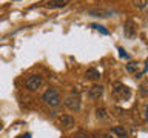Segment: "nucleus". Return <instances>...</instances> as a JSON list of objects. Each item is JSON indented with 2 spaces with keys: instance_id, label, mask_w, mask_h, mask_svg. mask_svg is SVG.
Listing matches in <instances>:
<instances>
[{
  "instance_id": "f3484780",
  "label": "nucleus",
  "mask_w": 148,
  "mask_h": 138,
  "mask_svg": "<svg viewBox=\"0 0 148 138\" xmlns=\"http://www.w3.org/2000/svg\"><path fill=\"white\" fill-rule=\"evenodd\" d=\"M119 54H120V57H122V58H130V55L127 54V52H125V49H122V48H119Z\"/></svg>"
},
{
  "instance_id": "a211bd4d",
  "label": "nucleus",
  "mask_w": 148,
  "mask_h": 138,
  "mask_svg": "<svg viewBox=\"0 0 148 138\" xmlns=\"http://www.w3.org/2000/svg\"><path fill=\"white\" fill-rule=\"evenodd\" d=\"M18 138H31V133H25V135H20Z\"/></svg>"
},
{
  "instance_id": "7ed1b4c3",
  "label": "nucleus",
  "mask_w": 148,
  "mask_h": 138,
  "mask_svg": "<svg viewBox=\"0 0 148 138\" xmlns=\"http://www.w3.org/2000/svg\"><path fill=\"white\" fill-rule=\"evenodd\" d=\"M113 95L116 97L117 100H128L130 97H131V91H130V87H127L125 85H122V83H114L113 86Z\"/></svg>"
},
{
  "instance_id": "ddd939ff",
  "label": "nucleus",
  "mask_w": 148,
  "mask_h": 138,
  "mask_svg": "<svg viewBox=\"0 0 148 138\" xmlns=\"http://www.w3.org/2000/svg\"><path fill=\"white\" fill-rule=\"evenodd\" d=\"M125 68H127V71H128L130 74H136V72L139 71V63L130 62V63H128V64H127V66H125Z\"/></svg>"
},
{
  "instance_id": "412c9836",
  "label": "nucleus",
  "mask_w": 148,
  "mask_h": 138,
  "mask_svg": "<svg viewBox=\"0 0 148 138\" xmlns=\"http://www.w3.org/2000/svg\"><path fill=\"white\" fill-rule=\"evenodd\" d=\"M102 138H111L110 135H103V137H102Z\"/></svg>"
},
{
  "instance_id": "2eb2a0df",
  "label": "nucleus",
  "mask_w": 148,
  "mask_h": 138,
  "mask_svg": "<svg viewBox=\"0 0 148 138\" xmlns=\"http://www.w3.org/2000/svg\"><path fill=\"white\" fill-rule=\"evenodd\" d=\"M134 6L139 8V9H145L148 6V0H133Z\"/></svg>"
},
{
  "instance_id": "20e7f679",
  "label": "nucleus",
  "mask_w": 148,
  "mask_h": 138,
  "mask_svg": "<svg viewBox=\"0 0 148 138\" xmlns=\"http://www.w3.org/2000/svg\"><path fill=\"white\" fill-rule=\"evenodd\" d=\"M42 83H43V78H42V75H39V74H32V75H29V77L26 78L25 86H26L28 91L36 92V91L42 86Z\"/></svg>"
},
{
  "instance_id": "f257e3e1",
  "label": "nucleus",
  "mask_w": 148,
  "mask_h": 138,
  "mask_svg": "<svg viewBox=\"0 0 148 138\" xmlns=\"http://www.w3.org/2000/svg\"><path fill=\"white\" fill-rule=\"evenodd\" d=\"M42 100H43V103L48 104L49 108H57V106L60 104V94H59V91L56 89V87H49V89H46L43 92Z\"/></svg>"
},
{
  "instance_id": "4468645a",
  "label": "nucleus",
  "mask_w": 148,
  "mask_h": 138,
  "mask_svg": "<svg viewBox=\"0 0 148 138\" xmlns=\"http://www.w3.org/2000/svg\"><path fill=\"white\" fill-rule=\"evenodd\" d=\"M91 28H94L96 31H99L100 34H103V35H108V34H110V32H108V29H106L105 26H102V25H97V23H92V25H91Z\"/></svg>"
},
{
  "instance_id": "f8f14e48",
  "label": "nucleus",
  "mask_w": 148,
  "mask_h": 138,
  "mask_svg": "<svg viewBox=\"0 0 148 138\" xmlns=\"http://www.w3.org/2000/svg\"><path fill=\"white\" fill-rule=\"evenodd\" d=\"M96 117L99 120H106L108 118V112H106L105 108H97L96 109Z\"/></svg>"
},
{
  "instance_id": "423d86ee",
  "label": "nucleus",
  "mask_w": 148,
  "mask_h": 138,
  "mask_svg": "<svg viewBox=\"0 0 148 138\" xmlns=\"http://www.w3.org/2000/svg\"><path fill=\"white\" fill-rule=\"evenodd\" d=\"M103 89L105 87L102 85H92L90 89H88V97L91 100H99L102 95H103Z\"/></svg>"
},
{
  "instance_id": "1a4fd4ad",
  "label": "nucleus",
  "mask_w": 148,
  "mask_h": 138,
  "mask_svg": "<svg viewBox=\"0 0 148 138\" xmlns=\"http://www.w3.org/2000/svg\"><path fill=\"white\" fill-rule=\"evenodd\" d=\"M88 14L92 17H102V18H105V17H111L114 14V11H110V9H103V8H96V9H90L88 11Z\"/></svg>"
},
{
  "instance_id": "9d476101",
  "label": "nucleus",
  "mask_w": 148,
  "mask_h": 138,
  "mask_svg": "<svg viewBox=\"0 0 148 138\" xmlns=\"http://www.w3.org/2000/svg\"><path fill=\"white\" fill-rule=\"evenodd\" d=\"M85 78H86V80H90V81H97L100 78V72L97 71L96 68H90V69H86V71H85Z\"/></svg>"
},
{
  "instance_id": "aec40b11",
  "label": "nucleus",
  "mask_w": 148,
  "mask_h": 138,
  "mask_svg": "<svg viewBox=\"0 0 148 138\" xmlns=\"http://www.w3.org/2000/svg\"><path fill=\"white\" fill-rule=\"evenodd\" d=\"M143 114H145V120H147V121H148V108H147L145 110H143Z\"/></svg>"
},
{
  "instance_id": "39448f33",
  "label": "nucleus",
  "mask_w": 148,
  "mask_h": 138,
  "mask_svg": "<svg viewBox=\"0 0 148 138\" xmlns=\"http://www.w3.org/2000/svg\"><path fill=\"white\" fill-rule=\"evenodd\" d=\"M123 35L127 39H133V37L137 35V26L133 20H127L123 23Z\"/></svg>"
},
{
  "instance_id": "9b49d317",
  "label": "nucleus",
  "mask_w": 148,
  "mask_h": 138,
  "mask_svg": "<svg viewBox=\"0 0 148 138\" xmlns=\"http://www.w3.org/2000/svg\"><path fill=\"white\" fill-rule=\"evenodd\" d=\"M111 133H114L117 138H128V133L123 129V126H114L113 129H111Z\"/></svg>"
},
{
  "instance_id": "f03ea898",
  "label": "nucleus",
  "mask_w": 148,
  "mask_h": 138,
  "mask_svg": "<svg viewBox=\"0 0 148 138\" xmlns=\"http://www.w3.org/2000/svg\"><path fill=\"white\" fill-rule=\"evenodd\" d=\"M63 104H65V108H66L68 110H71V112H79L82 108V101L80 98H79V95L77 94H69L66 98H65L63 101Z\"/></svg>"
},
{
  "instance_id": "6e6552de",
  "label": "nucleus",
  "mask_w": 148,
  "mask_h": 138,
  "mask_svg": "<svg viewBox=\"0 0 148 138\" xmlns=\"http://www.w3.org/2000/svg\"><path fill=\"white\" fill-rule=\"evenodd\" d=\"M68 3H69V0H46L43 3V6L48 9H60V8H65Z\"/></svg>"
},
{
  "instance_id": "dca6fc26",
  "label": "nucleus",
  "mask_w": 148,
  "mask_h": 138,
  "mask_svg": "<svg viewBox=\"0 0 148 138\" xmlns=\"http://www.w3.org/2000/svg\"><path fill=\"white\" fill-rule=\"evenodd\" d=\"M139 89H140V95H142V97H148V81L142 83Z\"/></svg>"
},
{
  "instance_id": "6ab92c4d",
  "label": "nucleus",
  "mask_w": 148,
  "mask_h": 138,
  "mask_svg": "<svg viewBox=\"0 0 148 138\" xmlns=\"http://www.w3.org/2000/svg\"><path fill=\"white\" fill-rule=\"evenodd\" d=\"M147 71H148V60H147V62H145V69H143V71H142V72H143V74H145Z\"/></svg>"
},
{
  "instance_id": "0eeeda50",
  "label": "nucleus",
  "mask_w": 148,
  "mask_h": 138,
  "mask_svg": "<svg viewBox=\"0 0 148 138\" xmlns=\"http://www.w3.org/2000/svg\"><path fill=\"white\" fill-rule=\"evenodd\" d=\"M74 124H76V120H74V117H71V115L65 114L62 117H59V126L60 127L71 129V127H74Z\"/></svg>"
}]
</instances>
